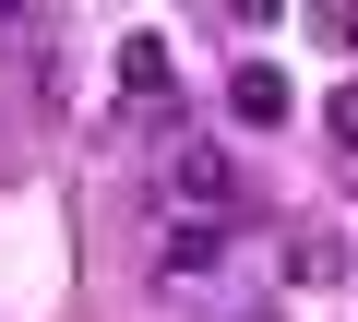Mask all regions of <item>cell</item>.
I'll use <instances>...</instances> for the list:
<instances>
[{
    "label": "cell",
    "mask_w": 358,
    "mask_h": 322,
    "mask_svg": "<svg viewBox=\"0 0 358 322\" xmlns=\"http://www.w3.org/2000/svg\"><path fill=\"white\" fill-rule=\"evenodd\" d=\"M167 191H179V215L227 227V203H239V155H227V143H179V155H167Z\"/></svg>",
    "instance_id": "obj_1"
},
{
    "label": "cell",
    "mask_w": 358,
    "mask_h": 322,
    "mask_svg": "<svg viewBox=\"0 0 358 322\" xmlns=\"http://www.w3.org/2000/svg\"><path fill=\"white\" fill-rule=\"evenodd\" d=\"M287 108H299V84H287L275 60H239V72H227V119H239V131H275Z\"/></svg>",
    "instance_id": "obj_2"
},
{
    "label": "cell",
    "mask_w": 358,
    "mask_h": 322,
    "mask_svg": "<svg viewBox=\"0 0 358 322\" xmlns=\"http://www.w3.org/2000/svg\"><path fill=\"white\" fill-rule=\"evenodd\" d=\"M215 263H227V227H203V215H179L155 251V275H215Z\"/></svg>",
    "instance_id": "obj_3"
},
{
    "label": "cell",
    "mask_w": 358,
    "mask_h": 322,
    "mask_svg": "<svg viewBox=\"0 0 358 322\" xmlns=\"http://www.w3.org/2000/svg\"><path fill=\"white\" fill-rule=\"evenodd\" d=\"M120 84L155 108V96H179V60H167V36H120Z\"/></svg>",
    "instance_id": "obj_4"
},
{
    "label": "cell",
    "mask_w": 358,
    "mask_h": 322,
    "mask_svg": "<svg viewBox=\"0 0 358 322\" xmlns=\"http://www.w3.org/2000/svg\"><path fill=\"white\" fill-rule=\"evenodd\" d=\"M334 275H346L334 227H299V239H287V286H334Z\"/></svg>",
    "instance_id": "obj_5"
},
{
    "label": "cell",
    "mask_w": 358,
    "mask_h": 322,
    "mask_svg": "<svg viewBox=\"0 0 358 322\" xmlns=\"http://www.w3.org/2000/svg\"><path fill=\"white\" fill-rule=\"evenodd\" d=\"M310 48H358V0H310Z\"/></svg>",
    "instance_id": "obj_6"
},
{
    "label": "cell",
    "mask_w": 358,
    "mask_h": 322,
    "mask_svg": "<svg viewBox=\"0 0 358 322\" xmlns=\"http://www.w3.org/2000/svg\"><path fill=\"white\" fill-rule=\"evenodd\" d=\"M322 131H334V143L358 155V84H334V96H322Z\"/></svg>",
    "instance_id": "obj_7"
},
{
    "label": "cell",
    "mask_w": 358,
    "mask_h": 322,
    "mask_svg": "<svg viewBox=\"0 0 358 322\" xmlns=\"http://www.w3.org/2000/svg\"><path fill=\"white\" fill-rule=\"evenodd\" d=\"M24 24H36V0H0V36H24Z\"/></svg>",
    "instance_id": "obj_8"
},
{
    "label": "cell",
    "mask_w": 358,
    "mask_h": 322,
    "mask_svg": "<svg viewBox=\"0 0 358 322\" xmlns=\"http://www.w3.org/2000/svg\"><path fill=\"white\" fill-rule=\"evenodd\" d=\"M227 13H239V24H275V13H287V0H227Z\"/></svg>",
    "instance_id": "obj_9"
},
{
    "label": "cell",
    "mask_w": 358,
    "mask_h": 322,
    "mask_svg": "<svg viewBox=\"0 0 358 322\" xmlns=\"http://www.w3.org/2000/svg\"><path fill=\"white\" fill-rule=\"evenodd\" d=\"M239 322H275V310H239Z\"/></svg>",
    "instance_id": "obj_10"
}]
</instances>
